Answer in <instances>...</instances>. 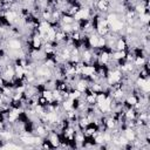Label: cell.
<instances>
[{
    "label": "cell",
    "instance_id": "cell-1",
    "mask_svg": "<svg viewBox=\"0 0 150 150\" xmlns=\"http://www.w3.org/2000/svg\"><path fill=\"white\" fill-rule=\"evenodd\" d=\"M41 94H42V97H45V98L48 101V103L53 102V90L46 89V90H43Z\"/></svg>",
    "mask_w": 150,
    "mask_h": 150
},
{
    "label": "cell",
    "instance_id": "cell-2",
    "mask_svg": "<svg viewBox=\"0 0 150 150\" xmlns=\"http://www.w3.org/2000/svg\"><path fill=\"white\" fill-rule=\"evenodd\" d=\"M49 142H50V144H52L53 146H57V145H59L60 139H59V137H57V135H56L55 132H52V134L49 135Z\"/></svg>",
    "mask_w": 150,
    "mask_h": 150
}]
</instances>
